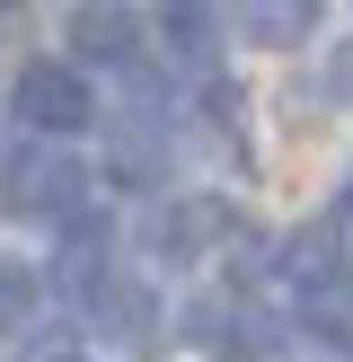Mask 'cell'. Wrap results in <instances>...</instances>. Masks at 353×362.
Wrapping results in <instances>:
<instances>
[{
	"label": "cell",
	"instance_id": "obj_1",
	"mask_svg": "<svg viewBox=\"0 0 353 362\" xmlns=\"http://www.w3.org/2000/svg\"><path fill=\"white\" fill-rule=\"evenodd\" d=\"M88 186H97V177H88L71 151H53V133L0 168V194H9V212H27V221H71V212L88 204Z\"/></svg>",
	"mask_w": 353,
	"mask_h": 362
},
{
	"label": "cell",
	"instance_id": "obj_2",
	"mask_svg": "<svg viewBox=\"0 0 353 362\" xmlns=\"http://www.w3.org/2000/svg\"><path fill=\"white\" fill-rule=\"evenodd\" d=\"M9 106H18L27 133H53V141H71L80 124H97V98H88L80 62H27L9 80Z\"/></svg>",
	"mask_w": 353,
	"mask_h": 362
},
{
	"label": "cell",
	"instance_id": "obj_3",
	"mask_svg": "<svg viewBox=\"0 0 353 362\" xmlns=\"http://www.w3.org/2000/svg\"><path fill=\"white\" fill-rule=\"evenodd\" d=\"M239 230H247V221L221 204V194H186V204H168V212L150 221V247H159L168 265H186V257H212V247H229Z\"/></svg>",
	"mask_w": 353,
	"mask_h": 362
},
{
	"label": "cell",
	"instance_id": "obj_4",
	"mask_svg": "<svg viewBox=\"0 0 353 362\" xmlns=\"http://www.w3.org/2000/svg\"><path fill=\"white\" fill-rule=\"evenodd\" d=\"M186 336H194L212 362H274V327H265L256 310H239L229 292L194 300V310H186Z\"/></svg>",
	"mask_w": 353,
	"mask_h": 362
},
{
	"label": "cell",
	"instance_id": "obj_5",
	"mask_svg": "<svg viewBox=\"0 0 353 362\" xmlns=\"http://www.w3.org/2000/svg\"><path fill=\"white\" fill-rule=\"evenodd\" d=\"M106 247H115V230H106L97 212L80 204V212L62 221V247H53V283H62V292L80 300V310H88V300L106 292Z\"/></svg>",
	"mask_w": 353,
	"mask_h": 362
},
{
	"label": "cell",
	"instance_id": "obj_6",
	"mask_svg": "<svg viewBox=\"0 0 353 362\" xmlns=\"http://www.w3.org/2000/svg\"><path fill=\"white\" fill-rule=\"evenodd\" d=\"M106 168H115V186H168V133H159L150 115H115V141H106Z\"/></svg>",
	"mask_w": 353,
	"mask_h": 362
},
{
	"label": "cell",
	"instance_id": "obj_7",
	"mask_svg": "<svg viewBox=\"0 0 353 362\" xmlns=\"http://www.w3.org/2000/svg\"><path fill=\"white\" fill-rule=\"evenodd\" d=\"M88 318H97V336L124 345V354H150L159 345V300L141 292V283H115V274H106V292L88 300Z\"/></svg>",
	"mask_w": 353,
	"mask_h": 362
},
{
	"label": "cell",
	"instance_id": "obj_8",
	"mask_svg": "<svg viewBox=\"0 0 353 362\" xmlns=\"http://www.w3.org/2000/svg\"><path fill=\"white\" fill-rule=\"evenodd\" d=\"M229 27H239L247 45L292 53V45H309V35H318V0H229Z\"/></svg>",
	"mask_w": 353,
	"mask_h": 362
},
{
	"label": "cell",
	"instance_id": "obj_9",
	"mask_svg": "<svg viewBox=\"0 0 353 362\" xmlns=\"http://www.w3.org/2000/svg\"><path fill=\"white\" fill-rule=\"evenodd\" d=\"M274 265L292 274V292H335V283H345V239H335V221H318V230H292Z\"/></svg>",
	"mask_w": 353,
	"mask_h": 362
},
{
	"label": "cell",
	"instance_id": "obj_10",
	"mask_svg": "<svg viewBox=\"0 0 353 362\" xmlns=\"http://www.w3.org/2000/svg\"><path fill=\"white\" fill-rule=\"evenodd\" d=\"M71 45H80V62H106V71H141V27L124 9H97L88 0L80 18H71Z\"/></svg>",
	"mask_w": 353,
	"mask_h": 362
},
{
	"label": "cell",
	"instance_id": "obj_11",
	"mask_svg": "<svg viewBox=\"0 0 353 362\" xmlns=\"http://www.w3.org/2000/svg\"><path fill=\"white\" fill-rule=\"evenodd\" d=\"M159 35L176 62H212V0H159Z\"/></svg>",
	"mask_w": 353,
	"mask_h": 362
},
{
	"label": "cell",
	"instance_id": "obj_12",
	"mask_svg": "<svg viewBox=\"0 0 353 362\" xmlns=\"http://www.w3.org/2000/svg\"><path fill=\"white\" fill-rule=\"evenodd\" d=\"M35 300H44V283H35L18 257H0V336H18V327H27V318H35Z\"/></svg>",
	"mask_w": 353,
	"mask_h": 362
},
{
	"label": "cell",
	"instance_id": "obj_13",
	"mask_svg": "<svg viewBox=\"0 0 353 362\" xmlns=\"http://www.w3.org/2000/svg\"><path fill=\"white\" fill-rule=\"evenodd\" d=\"M335 98H353V53H345V62H335Z\"/></svg>",
	"mask_w": 353,
	"mask_h": 362
},
{
	"label": "cell",
	"instance_id": "obj_14",
	"mask_svg": "<svg viewBox=\"0 0 353 362\" xmlns=\"http://www.w3.org/2000/svg\"><path fill=\"white\" fill-rule=\"evenodd\" d=\"M335 221H353V186H345V194H335Z\"/></svg>",
	"mask_w": 353,
	"mask_h": 362
},
{
	"label": "cell",
	"instance_id": "obj_15",
	"mask_svg": "<svg viewBox=\"0 0 353 362\" xmlns=\"http://www.w3.org/2000/svg\"><path fill=\"white\" fill-rule=\"evenodd\" d=\"M62 362H97V354H62Z\"/></svg>",
	"mask_w": 353,
	"mask_h": 362
},
{
	"label": "cell",
	"instance_id": "obj_16",
	"mask_svg": "<svg viewBox=\"0 0 353 362\" xmlns=\"http://www.w3.org/2000/svg\"><path fill=\"white\" fill-rule=\"evenodd\" d=\"M0 9H9V0H0Z\"/></svg>",
	"mask_w": 353,
	"mask_h": 362
}]
</instances>
